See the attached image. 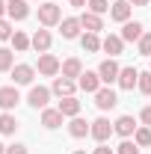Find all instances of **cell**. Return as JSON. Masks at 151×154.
<instances>
[{
    "label": "cell",
    "mask_w": 151,
    "mask_h": 154,
    "mask_svg": "<svg viewBox=\"0 0 151 154\" xmlns=\"http://www.w3.org/2000/svg\"><path fill=\"white\" fill-rule=\"evenodd\" d=\"M18 101H21V95H18V86H15V83H12V86H0V110H3V113L15 110Z\"/></svg>",
    "instance_id": "cell-6"
},
{
    "label": "cell",
    "mask_w": 151,
    "mask_h": 154,
    "mask_svg": "<svg viewBox=\"0 0 151 154\" xmlns=\"http://www.w3.org/2000/svg\"><path fill=\"white\" fill-rule=\"evenodd\" d=\"M142 33H145V30H142V24H139V21H128V24L122 27V38H125V42H139Z\"/></svg>",
    "instance_id": "cell-22"
},
{
    "label": "cell",
    "mask_w": 151,
    "mask_h": 154,
    "mask_svg": "<svg viewBox=\"0 0 151 154\" xmlns=\"http://www.w3.org/2000/svg\"><path fill=\"white\" fill-rule=\"evenodd\" d=\"M122 89H133L136 83H139V71L133 68V65H125L122 71H119V80H116Z\"/></svg>",
    "instance_id": "cell-15"
},
{
    "label": "cell",
    "mask_w": 151,
    "mask_h": 154,
    "mask_svg": "<svg viewBox=\"0 0 151 154\" xmlns=\"http://www.w3.org/2000/svg\"><path fill=\"white\" fill-rule=\"evenodd\" d=\"M80 24H83V30H86V33H101V30H104L101 15H95V12H89V9L80 15Z\"/></svg>",
    "instance_id": "cell-18"
},
{
    "label": "cell",
    "mask_w": 151,
    "mask_h": 154,
    "mask_svg": "<svg viewBox=\"0 0 151 154\" xmlns=\"http://www.w3.org/2000/svg\"><path fill=\"white\" fill-rule=\"evenodd\" d=\"M57 110H59L62 116H65V119H74V116H80V101H77L74 95H71V98H62Z\"/></svg>",
    "instance_id": "cell-23"
},
{
    "label": "cell",
    "mask_w": 151,
    "mask_h": 154,
    "mask_svg": "<svg viewBox=\"0 0 151 154\" xmlns=\"http://www.w3.org/2000/svg\"><path fill=\"white\" fill-rule=\"evenodd\" d=\"M139 119H142V125H145V128H151V107H142Z\"/></svg>",
    "instance_id": "cell-35"
},
{
    "label": "cell",
    "mask_w": 151,
    "mask_h": 154,
    "mask_svg": "<svg viewBox=\"0 0 151 154\" xmlns=\"http://www.w3.org/2000/svg\"><path fill=\"white\" fill-rule=\"evenodd\" d=\"M12 36H15L12 24H9L6 18H0V42H12Z\"/></svg>",
    "instance_id": "cell-31"
},
{
    "label": "cell",
    "mask_w": 151,
    "mask_h": 154,
    "mask_svg": "<svg viewBox=\"0 0 151 154\" xmlns=\"http://www.w3.org/2000/svg\"><path fill=\"white\" fill-rule=\"evenodd\" d=\"M77 86H80L83 92L95 95V92L101 89V74H98V71H83V74L77 77Z\"/></svg>",
    "instance_id": "cell-9"
},
{
    "label": "cell",
    "mask_w": 151,
    "mask_h": 154,
    "mask_svg": "<svg viewBox=\"0 0 151 154\" xmlns=\"http://www.w3.org/2000/svg\"><path fill=\"white\" fill-rule=\"evenodd\" d=\"M74 154H86V151H74Z\"/></svg>",
    "instance_id": "cell-41"
},
{
    "label": "cell",
    "mask_w": 151,
    "mask_h": 154,
    "mask_svg": "<svg viewBox=\"0 0 151 154\" xmlns=\"http://www.w3.org/2000/svg\"><path fill=\"white\" fill-rule=\"evenodd\" d=\"M86 3H89V0H71V6H77V9H80V6H86Z\"/></svg>",
    "instance_id": "cell-37"
},
{
    "label": "cell",
    "mask_w": 151,
    "mask_h": 154,
    "mask_svg": "<svg viewBox=\"0 0 151 154\" xmlns=\"http://www.w3.org/2000/svg\"><path fill=\"white\" fill-rule=\"evenodd\" d=\"M62 21V9L57 3H39V24L42 27H54Z\"/></svg>",
    "instance_id": "cell-1"
},
{
    "label": "cell",
    "mask_w": 151,
    "mask_h": 154,
    "mask_svg": "<svg viewBox=\"0 0 151 154\" xmlns=\"http://www.w3.org/2000/svg\"><path fill=\"white\" fill-rule=\"evenodd\" d=\"M101 51H107L110 57H119V54L125 51V38H122V36H113V33H110L107 38H101Z\"/></svg>",
    "instance_id": "cell-16"
},
{
    "label": "cell",
    "mask_w": 151,
    "mask_h": 154,
    "mask_svg": "<svg viewBox=\"0 0 151 154\" xmlns=\"http://www.w3.org/2000/svg\"><path fill=\"white\" fill-rule=\"evenodd\" d=\"M12 48H15L18 54H24V51L33 48V38L27 36V33H21V30H15V36H12Z\"/></svg>",
    "instance_id": "cell-26"
},
{
    "label": "cell",
    "mask_w": 151,
    "mask_h": 154,
    "mask_svg": "<svg viewBox=\"0 0 151 154\" xmlns=\"http://www.w3.org/2000/svg\"><path fill=\"white\" fill-rule=\"evenodd\" d=\"M77 89V80H68V77H54V86H51V92L59 98H71Z\"/></svg>",
    "instance_id": "cell-11"
},
{
    "label": "cell",
    "mask_w": 151,
    "mask_h": 154,
    "mask_svg": "<svg viewBox=\"0 0 151 154\" xmlns=\"http://www.w3.org/2000/svg\"><path fill=\"white\" fill-rule=\"evenodd\" d=\"M131 0H116L113 6H110V18L113 21H119V24H128L131 21Z\"/></svg>",
    "instance_id": "cell-10"
},
{
    "label": "cell",
    "mask_w": 151,
    "mask_h": 154,
    "mask_svg": "<svg viewBox=\"0 0 151 154\" xmlns=\"http://www.w3.org/2000/svg\"><path fill=\"white\" fill-rule=\"evenodd\" d=\"M15 68V57L9 48H0V71H12Z\"/></svg>",
    "instance_id": "cell-27"
},
{
    "label": "cell",
    "mask_w": 151,
    "mask_h": 154,
    "mask_svg": "<svg viewBox=\"0 0 151 154\" xmlns=\"http://www.w3.org/2000/svg\"><path fill=\"white\" fill-rule=\"evenodd\" d=\"M116 104H119V95H116L110 86H101V89L95 92V107H98V110H113Z\"/></svg>",
    "instance_id": "cell-7"
},
{
    "label": "cell",
    "mask_w": 151,
    "mask_h": 154,
    "mask_svg": "<svg viewBox=\"0 0 151 154\" xmlns=\"http://www.w3.org/2000/svg\"><path fill=\"white\" fill-rule=\"evenodd\" d=\"M148 71H151V68H148Z\"/></svg>",
    "instance_id": "cell-42"
},
{
    "label": "cell",
    "mask_w": 151,
    "mask_h": 154,
    "mask_svg": "<svg viewBox=\"0 0 151 154\" xmlns=\"http://www.w3.org/2000/svg\"><path fill=\"white\" fill-rule=\"evenodd\" d=\"M80 48H83L86 54H98V51H101V38H98V33H83V36H80Z\"/></svg>",
    "instance_id": "cell-24"
},
{
    "label": "cell",
    "mask_w": 151,
    "mask_h": 154,
    "mask_svg": "<svg viewBox=\"0 0 151 154\" xmlns=\"http://www.w3.org/2000/svg\"><path fill=\"white\" fill-rule=\"evenodd\" d=\"M6 154H27V145H21V142H15V145H6Z\"/></svg>",
    "instance_id": "cell-34"
},
{
    "label": "cell",
    "mask_w": 151,
    "mask_h": 154,
    "mask_svg": "<svg viewBox=\"0 0 151 154\" xmlns=\"http://www.w3.org/2000/svg\"><path fill=\"white\" fill-rule=\"evenodd\" d=\"M6 15L12 21H24L30 15V6H27V0H9L6 3Z\"/></svg>",
    "instance_id": "cell-13"
},
{
    "label": "cell",
    "mask_w": 151,
    "mask_h": 154,
    "mask_svg": "<svg viewBox=\"0 0 151 154\" xmlns=\"http://www.w3.org/2000/svg\"><path fill=\"white\" fill-rule=\"evenodd\" d=\"M95 154H113V148H107V145H104V142H101V145H98V148H95Z\"/></svg>",
    "instance_id": "cell-36"
},
{
    "label": "cell",
    "mask_w": 151,
    "mask_h": 154,
    "mask_svg": "<svg viewBox=\"0 0 151 154\" xmlns=\"http://www.w3.org/2000/svg\"><path fill=\"white\" fill-rule=\"evenodd\" d=\"M0 154H6V145H3V142H0Z\"/></svg>",
    "instance_id": "cell-40"
},
{
    "label": "cell",
    "mask_w": 151,
    "mask_h": 154,
    "mask_svg": "<svg viewBox=\"0 0 151 154\" xmlns=\"http://www.w3.org/2000/svg\"><path fill=\"white\" fill-rule=\"evenodd\" d=\"M133 142H136L139 148L151 145V128H136V134H133Z\"/></svg>",
    "instance_id": "cell-28"
},
{
    "label": "cell",
    "mask_w": 151,
    "mask_h": 154,
    "mask_svg": "<svg viewBox=\"0 0 151 154\" xmlns=\"http://www.w3.org/2000/svg\"><path fill=\"white\" fill-rule=\"evenodd\" d=\"M116 154H139V145H136L133 139H125V142L116 148Z\"/></svg>",
    "instance_id": "cell-32"
},
{
    "label": "cell",
    "mask_w": 151,
    "mask_h": 154,
    "mask_svg": "<svg viewBox=\"0 0 151 154\" xmlns=\"http://www.w3.org/2000/svg\"><path fill=\"white\" fill-rule=\"evenodd\" d=\"M131 6H148V0H131Z\"/></svg>",
    "instance_id": "cell-38"
},
{
    "label": "cell",
    "mask_w": 151,
    "mask_h": 154,
    "mask_svg": "<svg viewBox=\"0 0 151 154\" xmlns=\"http://www.w3.org/2000/svg\"><path fill=\"white\" fill-rule=\"evenodd\" d=\"M51 42H54V38H51L48 30H36V33H33V51L48 54V51H51Z\"/></svg>",
    "instance_id": "cell-21"
},
{
    "label": "cell",
    "mask_w": 151,
    "mask_h": 154,
    "mask_svg": "<svg viewBox=\"0 0 151 154\" xmlns=\"http://www.w3.org/2000/svg\"><path fill=\"white\" fill-rule=\"evenodd\" d=\"M59 27H62V38H77V36H80V30H83L80 18H62V21H59Z\"/></svg>",
    "instance_id": "cell-20"
},
{
    "label": "cell",
    "mask_w": 151,
    "mask_h": 154,
    "mask_svg": "<svg viewBox=\"0 0 151 154\" xmlns=\"http://www.w3.org/2000/svg\"><path fill=\"white\" fill-rule=\"evenodd\" d=\"M139 92L142 95H151V71H139Z\"/></svg>",
    "instance_id": "cell-29"
},
{
    "label": "cell",
    "mask_w": 151,
    "mask_h": 154,
    "mask_svg": "<svg viewBox=\"0 0 151 154\" xmlns=\"http://www.w3.org/2000/svg\"><path fill=\"white\" fill-rule=\"evenodd\" d=\"M139 54L142 57H151V33H142V38H139Z\"/></svg>",
    "instance_id": "cell-33"
},
{
    "label": "cell",
    "mask_w": 151,
    "mask_h": 154,
    "mask_svg": "<svg viewBox=\"0 0 151 154\" xmlns=\"http://www.w3.org/2000/svg\"><path fill=\"white\" fill-rule=\"evenodd\" d=\"M15 131H18V119H15L12 113H3V116H0V134H3V136H12Z\"/></svg>",
    "instance_id": "cell-25"
},
{
    "label": "cell",
    "mask_w": 151,
    "mask_h": 154,
    "mask_svg": "<svg viewBox=\"0 0 151 154\" xmlns=\"http://www.w3.org/2000/svg\"><path fill=\"white\" fill-rule=\"evenodd\" d=\"M3 12H6V3H3V0H0V18H3Z\"/></svg>",
    "instance_id": "cell-39"
},
{
    "label": "cell",
    "mask_w": 151,
    "mask_h": 154,
    "mask_svg": "<svg viewBox=\"0 0 151 154\" xmlns=\"http://www.w3.org/2000/svg\"><path fill=\"white\" fill-rule=\"evenodd\" d=\"M110 134H116V128L110 125V119H104V116H101V119H95V122H92V131H89V136H92V139L107 142V139H110Z\"/></svg>",
    "instance_id": "cell-2"
},
{
    "label": "cell",
    "mask_w": 151,
    "mask_h": 154,
    "mask_svg": "<svg viewBox=\"0 0 151 154\" xmlns=\"http://www.w3.org/2000/svg\"><path fill=\"white\" fill-rule=\"evenodd\" d=\"M33 77H36V68L27 65V62H18V65L12 68V83H15V86H30Z\"/></svg>",
    "instance_id": "cell-4"
},
{
    "label": "cell",
    "mask_w": 151,
    "mask_h": 154,
    "mask_svg": "<svg viewBox=\"0 0 151 154\" xmlns=\"http://www.w3.org/2000/svg\"><path fill=\"white\" fill-rule=\"evenodd\" d=\"M62 119H65V116L59 113L57 107H45V110H42V125H45L48 131H57L59 125H62Z\"/></svg>",
    "instance_id": "cell-14"
},
{
    "label": "cell",
    "mask_w": 151,
    "mask_h": 154,
    "mask_svg": "<svg viewBox=\"0 0 151 154\" xmlns=\"http://www.w3.org/2000/svg\"><path fill=\"white\" fill-rule=\"evenodd\" d=\"M48 101H51V89H48V86H33L30 95H27V104H30L33 110H45Z\"/></svg>",
    "instance_id": "cell-5"
},
{
    "label": "cell",
    "mask_w": 151,
    "mask_h": 154,
    "mask_svg": "<svg viewBox=\"0 0 151 154\" xmlns=\"http://www.w3.org/2000/svg\"><path fill=\"white\" fill-rule=\"evenodd\" d=\"M86 6H89V12H95V15H104V12H110V3H107V0H89Z\"/></svg>",
    "instance_id": "cell-30"
},
{
    "label": "cell",
    "mask_w": 151,
    "mask_h": 154,
    "mask_svg": "<svg viewBox=\"0 0 151 154\" xmlns=\"http://www.w3.org/2000/svg\"><path fill=\"white\" fill-rule=\"evenodd\" d=\"M113 128H116V134H119V136L131 139V136L136 134V119H133V116H119V119L113 122Z\"/></svg>",
    "instance_id": "cell-12"
},
{
    "label": "cell",
    "mask_w": 151,
    "mask_h": 154,
    "mask_svg": "<svg viewBox=\"0 0 151 154\" xmlns=\"http://www.w3.org/2000/svg\"><path fill=\"white\" fill-rule=\"evenodd\" d=\"M119 71H122V68H119V62H116L113 57H110V59H104V62L98 65V74H101V83H107V86L119 80Z\"/></svg>",
    "instance_id": "cell-8"
},
{
    "label": "cell",
    "mask_w": 151,
    "mask_h": 154,
    "mask_svg": "<svg viewBox=\"0 0 151 154\" xmlns=\"http://www.w3.org/2000/svg\"><path fill=\"white\" fill-rule=\"evenodd\" d=\"M59 68H62V62H59L54 54H39V74L45 77H57Z\"/></svg>",
    "instance_id": "cell-3"
},
{
    "label": "cell",
    "mask_w": 151,
    "mask_h": 154,
    "mask_svg": "<svg viewBox=\"0 0 151 154\" xmlns=\"http://www.w3.org/2000/svg\"><path fill=\"white\" fill-rule=\"evenodd\" d=\"M89 131H92V122H86V119H80V116H74V119L68 122V134L74 136V139H83Z\"/></svg>",
    "instance_id": "cell-17"
},
{
    "label": "cell",
    "mask_w": 151,
    "mask_h": 154,
    "mask_svg": "<svg viewBox=\"0 0 151 154\" xmlns=\"http://www.w3.org/2000/svg\"><path fill=\"white\" fill-rule=\"evenodd\" d=\"M59 74H62V77H68V80H77V77L83 74V62H80L77 57L65 59V62H62V68H59Z\"/></svg>",
    "instance_id": "cell-19"
}]
</instances>
